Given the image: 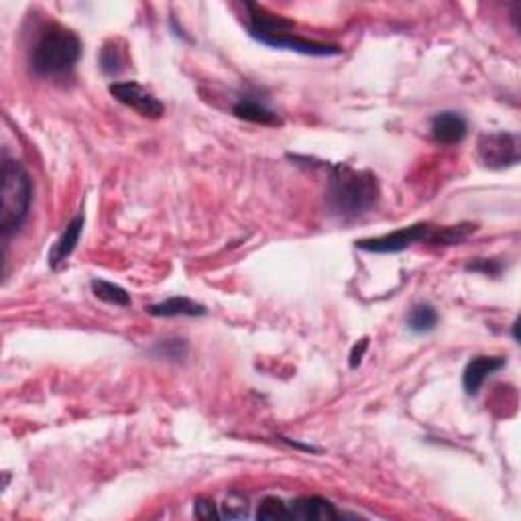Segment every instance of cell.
<instances>
[{
  "label": "cell",
  "instance_id": "obj_22",
  "mask_svg": "<svg viewBox=\"0 0 521 521\" xmlns=\"http://www.w3.org/2000/svg\"><path fill=\"white\" fill-rule=\"evenodd\" d=\"M194 513L199 519H220V511L216 509V503L208 497H198L194 501Z\"/></svg>",
  "mask_w": 521,
  "mask_h": 521
},
{
  "label": "cell",
  "instance_id": "obj_18",
  "mask_svg": "<svg viewBox=\"0 0 521 521\" xmlns=\"http://www.w3.org/2000/svg\"><path fill=\"white\" fill-rule=\"evenodd\" d=\"M188 353H190V345H188V340H183V338L159 340V342H155V346L151 348V354L155 356V359L175 362V365H180V362L188 359Z\"/></svg>",
  "mask_w": 521,
  "mask_h": 521
},
{
  "label": "cell",
  "instance_id": "obj_23",
  "mask_svg": "<svg viewBox=\"0 0 521 521\" xmlns=\"http://www.w3.org/2000/svg\"><path fill=\"white\" fill-rule=\"evenodd\" d=\"M367 351H369V337L361 338L359 342H354V346L351 348V354H348V367L359 369L362 359H365Z\"/></svg>",
  "mask_w": 521,
  "mask_h": 521
},
{
  "label": "cell",
  "instance_id": "obj_10",
  "mask_svg": "<svg viewBox=\"0 0 521 521\" xmlns=\"http://www.w3.org/2000/svg\"><path fill=\"white\" fill-rule=\"evenodd\" d=\"M505 365H508V359H503V356L483 354L470 359L465 367V373H462V389H465V394L470 397L479 395L484 381H487L491 375H495L497 370H501Z\"/></svg>",
  "mask_w": 521,
  "mask_h": 521
},
{
  "label": "cell",
  "instance_id": "obj_14",
  "mask_svg": "<svg viewBox=\"0 0 521 521\" xmlns=\"http://www.w3.org/2000/svg\"><path fill=\"white\" fill-rule=\"evenodd\" d=\"M100 69H102L104 76L114 77L118 74H123L126 68V52L125 45L118 39H109L100 49V57H98Z\"/></svg>",
  "mask_w": 521,
  "mask_h": 521
},
{
  "label": "cell",
  "instance_id": "obj_1",
  "mask_svg": "<svg viewBox=\"0 0 521 521\" xmlns=\"http://www.w3.org/2000/svg\"><path fill=\"white\" fill-rule=\"evenodd\" d=\"M381 198L379 180L373 171L354 169L345 163L330 167L326 183V206L342 220L359 218L373 210Z\"/></svg>",
  "mask_w": 521,
  "mask_h": 521
},
{
  "label": "cell",
  "instance_id": "obj_7",
  "mask_svg": "<svg viewBox=\"0 0 521 521\" xmlns=\"http://www.w3.org/2000/svg\"><path fill=\"white\" fill-rule=\"evenodd\" d=\"M109 92L114 100H118L120 104L128 106L145 118H161L166 114V104L139 82H112Z\"/></svg>",
  "mask_w": 521,
  "mask_h": 521
},
{
  "label": "cell",
  "instance_id": "obj_6",
  "mask_svg": "<svg viewBox=\"0 0 521 521\" xmlns=\"http://www.w3.org/2000/svg\"><path fill=\"white\" fill-rule=\"evenodd\" d=\"M476 153L489 169L516 167L519 163V137L505 131L483 133L476 142Z\"/></svg>",
  "mask_w": 521,
  "mask_h": 521
},
{
  "label": "cell",
  "instance_id": "obj_4",
  "mask_svg": "<svg viewBox=\"0 0 521 521\" xmlns=\"http://www.w3.org/2000/svg\"><path fill=\"white\" fill-rule=\"evenodd\" d=\"M33 204V180L25 166L4 157L3 188H0V232L11 239L25 226Z\"/></svg>",
  "mask_w": 521,
  "mask_h": 521
},
{
  "label": "cell",
  "instance_id": "obj_11",
  "mask_svg": "<svg viewBox=\"0 0 521 521\" xmlns=\"http://www.w3.org/2000/svg\"><path fill=\"white\" fill-rule=\"evenodd\" d=\"M84 224H85V216L84 212H77L74 218L69 220L68 226L63 228V232L60 234V239L53 242L52 251L47 255V263L52 269H60L63 263H66L71 253L76 251L77 242H80L82 237V231H84Z\"/></svg>",
  "mask_w": 521,
  "mask_h": 521
},
{
  "label": "cell",
  "instance_id": "obj_9",
  "mask_svg": "<svg viewBox=\"0 0 521 521\" xmlns=\"http://www.w3.org/2000/svg\"><path fill=\"white\" fill-rule=\"evenodd\" d=\"M289 519L296 521H337L345 517V513L337 509V505L324 497H297L289 505Z\"/></svg>",
  "mask_w": 521,
  "mask_h": 521
},
{
  "label": "cell",
  "instance_id": "obj_8",
  "mask_svg": "<svg viewBox=\"0 0 521 521\" xmlns=\"http://www.w3.org/2000/svg\"><path fill=\"white\" fill-rule=\"evenodd\" d=\"M430 133L440 145H459L467 139L468 123L460 112L442 110L430 118Z\"/></svg>",
  "mask_w": 521,
  "mask_h": 521
},
{
  "label": "cell",
  "instance_id": "obj_15",
  "mask_svg": "<svg viewBox=\"0 0 521 521\" xmlns=\"http://www.w3.org/2000/svg\"><path fill=\"white\" fill-rule=\"evenodd\" d=\"M438 326V312L432 304H416L408 313V328L413 334H430Z\"/></svg>",
  "mask_w": 521,
  "mask_h": 521
},
{
  "label": "cell",
  "instance_id": "obj_13",
  "mask_svg": "<svg viewBox=\"0 0 521 521\" xmlns=\"http://www.w3.org/2000/svg\"><path fill=\"white\" fill-rule=\"evenodd\" d=\"M147 313H151L155 318H199L206 316L208 310L202 304L194 302V299L185 296H174L163 299L159 304H151L147 308Z\"/></svg>",
  "mask_w": 521,
  "mask_h": 521
},
{
  "label": "cell",
  "instance_id": "obj_3",
  "mask_svg": "<svg viewBox=\"0 0 521 521\" xmlns=\"http://www.w3.org/2000/svg\"><path fill=\"white\" fill-rule=\"evenodd\" d=\"M248 9V35L255 41L263 43V45L275 47V49H288V52H296L302 55H312V57H334L340 55L342 49L338 45H328V43L320 41H310L299 37V35L289 33V27L294 25L288 19L275 17V14H269L265 9L256 4H247Z\"/></svg>",
  "mask_w": 521,
  "mask_h": 521
},
{
  "label": "cell",
  "instance_id": "obj_24",
  "mask_svg": "<svg viewBox=\"0 0 521 521\" xmlns=\"http://www.w3.org/2000/svg\"><path fill=\"white\" fill-rule=\"evenodd\" d=\"M511 332H513V340H517V322H513Z\"/></svg>",
  "mask_w": 521,
  "mask_h": 521
},
{
  "label": "cell",
  "instance_id": "obj_21",
  "mask_svg": "<svg viewBox=\"0 0 521 521\" xmlns=\"http://www.w3.org/2000/svg\"><path fill=\"white\" fill-rule=\"evenodd\" d=\"M467 271H473V273H483L489 277H499L503 273V263L497 259H475L468 263Z\"/></svg>",
  "mask_w": 521,
  "mask_h": 521
},
{
  "label": "cell",
  "instance_id": "obj_19",
  "mask_svg": "<svg viewBox=\"0 0 521 521\" xmlns=\"http://www.w3.org/2000/svg\"><path fill=\"white\" fill-rule=\"evenodd\" d=\"M256 519H263V521L289 519L288 503L281 501L280 497H265L259 503V509H256Z\"/></svg>",
  "mask_w": 521,
  "mask_h": 521
},
{
  "label": "cell",
  "instance_id": "obj_2",
  "mask_svg": "<svg viewBox=\"0 0 521 521\" xmlns=\"http://www.w3.org/2000/svg\"><path fill=\"white\" fill-rule=\"evenodd\" d=\"M82 49V39L71 28L49 23L33 43L28 66L39 77H66L80 61Z\"/></svg>",
  "mask_w": 521,
  "mask_h": 521
},
{
  "label": "cell",
  "instance_id": "obj_20",
  "mask_svg": "<svg viewBox=\"0 0 521 521\" xmlns=\"http://www.w3.org/2000/svg\"><path fill=\"white\" fill-rule=\"evenodd\" d=\"M220 517H226V519H242L248 516V505H247V499L239 495V493H232L231 497H226L224 505H220Z\"/></svg>",
  "mask_w": 521,
  "mask_h": 521
},
{
  "label": "cell",
  "instance_id": "obj_5",
  "mask_svg": "<svg viewBox=\"0 0 521 521\" xmlns=\"http://www.w3.org/2000/svg\"><path fill=\"white\" fill-rule=\"evenodd\" d=\"M434 232V226L430 223H416L403 228H397L394 232L381 234V237H373V239H361L356 240L354 245L356 248L367 253H375V255H395L402 253L405 248H410L418 242H430Z\"/></svg>",
  "mask_w": 521,
  "mask_h": 521
},
{
  "label": "cell",
  "instance_id": "obj_12",
  "mask_svg": "<svg viewBox=\"0 0 521 521\" xmlns=\"http://www.w3.org/2000/svg\"><path fill=\"white\" fill-rule=\"evenodd\" d=\"M232 114L247 123L261 126H281V118L275 110H271L267 104L253 96H240L232 106Z\"/></svg>",
  "mask_w": 521,
  "mask_h": 521
},
{
  "label": "cell",
  "instance_id": "obj_16",
  "mask_svg": "<svg viewBox=\"0 0 521 521\" xmlns=\"http://www.w3.org/2000/svg\"><path fill=\"white\" fill-rule=\"evenodd\" d=\"M92 294H94L100 302L110 304V305H118V308H128L133 304L131 294L120 285L106 281V280H92L90 281Z\"/></svg>",
  "mask_w": 521,
  "mask_h": 521
},
{
  "label": "cell",
  "instance_id": "obj_17",
  "mask_svg": "<svg viewBox=\"0 0 521 521\" xmlns=\"http://www.w3.org/2000/svg\"><path fill=\"white\" fill-rule=\"evenodd\" d=\"M475 231H476V226L470 224V223L434 228L430 242L432 245H438V247H454V245H460V242H465Z\"/></svg>",
  "mask_w": 521,
  "mask_h": 521
}]
</instances>
